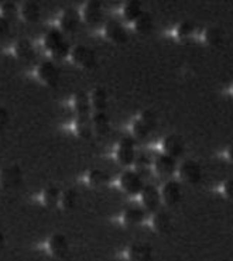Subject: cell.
I'll list each match as a JSON object with an SVG mask.
<instances>
[{"label":"cell","instance_id":"cell-28","mask_svg":"<svg viewBox=\"0 0 233 261\" xmlns=\"http://www.w3.org/2000/svg\"><path fill=\"white\" fill-rule=\"evenodd\" d=\"M153 17L151 14L147 12L141 13V16L135 21V29L137 33L140 34H148L150 31L153 30Z\"/></svg>","mask_w":233,"mask_h":261},{"label":"cell","instance_id":"cell-3","mask_svg":"<svg viewBox=\"0 0 233 261\" xmlns=\"http://www.w3.org/2000/svg\"><path fill=\"white\" fill-rule=\"evenodd\" d=\"M71 60L76 62L78 65H81L85 69H93L96 67V55L92 49L88 48L85 45H75L74 48L71 49Z\"/></svg>","mask_w":233,"mask_h":261},{"label":"cell","instance_id":"cell-25","mask_svg":"<svg viewBox=\"0 0 233 261\" xmlns=\"http://www.w3.org/2000/svg\"><path fill=\"white\" fill-rule=\"evenodd\" d=\"M20 13L24 18L27 23H36L40 20V16H41V9L38 6L36 2H25L21 5V9H20Z\"/></svg>","mask_w":233,"mask_h":261},{"label":"cell","instance_id":"cell-12","mask_svg":"<svg viewBox=\"0 0 233 261\" xmlns=\"http://www.w3.org/2000/svg\"><path fill=\"white\" fill-rule=\"evenodd\" d=\"M126 258L129 261H153L154 254L151 246L146 243H135L126 249Z\"/></svg>","mask_w":233,"mask_h":261},{"label":"cell","instance_id":"cell-10","mask_svg":"<svg viewBox=\"0 0 233 261\" xmlns=\"http://www.w3.org/2000/svg\"><path fill=\"white\" fill-rule=\"evenodd\" d=\"M163 152L172 158H179L185 151V143L181 136L177 134H170L161 143Z\"/></svg>","mask_w":233,"mask_h":261},{"label":"cell","instance_id":"cell-34","mask_svg":"<svg viewBox=\"0 0 233 261\" xmlns=\"http://www.w3.org/2000/svg\"><path fill=\"white\" fill-rule=\"evenodd\" d=\"M195 31V24L192 21H183L177 29V38L179 40H187L190 38Z\"/></svg>","mask_w":233,"mask_h":261},{"label":"cell","instance_id":"cell-39","mask_svg":"<svg viewBox=\"0 0 233 261\" xmlns=\"http://www.w3.org/2000/svg\"><path fill=\"white\" fill-rule=\"evenodd\" d=\"M226 157H227V160H229V161H230V163L233 164V144L232 146H229V148H227Z\"/></svg>","mask_w":233,"mask_h":261},{"label":"cell","instance_id":"cell-31","mask_svg":"<svg viewBox=\"0 0 233 261\" xmlns=\"http://www.w3.org/2000/svg\"><path fill=\"white\" fill-rule=\"evenodd\" d=\"M108 181H109V176L102 170H92L88 174V182L92 187H100V185H105Z\"/></svg>","mask_w":233,"mask_h":261},{"label":"cell","instance_id":"cell-18","mask_svg":"<svg viewBox=\"0 0 233 261\" xmlns=\"http://www.w3.org/2000/svg\"><path fill=\"white\" fill-rule=\"evenodd\" d=\"M147 212L140 206H130L122 213L123 226H137L144 222Z\"/></svg>","mask_w":233,"mask_h":261},{"label":"cell","instance_id":"cell-27","mask_svg":"<svg viewBox=\"0 0 233 261\" xmlns=\"http://www.w3.org/2000/svg\"><path fill=\"white\" fill-rule=\"evenodd\" d=\"M62 192L57 187H48L44 189L43 192V202L45 206L54 207L61 202Z\"/></svg>","mask_w":233,"mask_h":261},{"label":"cell","instance_id":"cell-13","mask_svg":"<svg viewBox=\"0 0 233 261\" xmlns=\"http://www.w3.org/2000/svg\"><path fill=\"white\" fill-rule=\"evenodd\" d=\"M48 251L57 258H65L69 253V243H68L67 236L62 233H56L48 239L47 243Z\"/></svg>","mask_w":233,"mask_h":261},{"label":"cell","instance_id":"cell-36","mask_svg":"<svg viewBox=\"0 0 233 261\" xmlns=\"http://www.w3.org/2000/svg\"><path fill=\"white\" fill-rule=\"evenodd\" d=\"M10 122V113H9V110L6 108H0V130H3V128L6 127L7 124Z\"/></svg>","mask_w":233,"mask_h":261},{"label":"cell","instance_id":"cell-20","mask_svg":"<svg viewBox=\"0 0 233 261\" xmlns=\"http://www.w3.org/2000/svg\"><path fill=\"white\" fill-rule=\"evenodd\" d=\"M74 106L76 116H89L91 115V96L86 95V92L80 91L74 97Z\"/></svg>","mask_w":233,"mask_h":261},{"label":"cell","instance_id":"cell-40","mask_svg":"<svg viewBox=\"0 0 233 261\" xmlns=\"http://www.w3.org/2000/svg\"><path fill=\"white\" fill-rule=\"evenodd\" d=\"M5 244H6V237L3 234V231L0 230V250L5 247Z\"/></svg>","mask_w":233,"mask_h":261},{"label":"cell","instance_id":"cell-16","mask_svg":"<svg viewBox=\"0 0 233 261\" xmlns=\"http://www.w3.org/2000/svg\"><path fill=\"white\" fill-rule=\"evenodd\" d=\"M80 13L75 9L69 7L67 10H64L60 17V30L62 33H74L78 29L80 24Z\"/></svg>","mask_w":233,"mask_h":261},{"label":"cell","instance_id":"cell-8","mask_svg":"<svg viewBox=\"0 0 233 261\" xmlns=\"http://www.w3.org/2000/svg\"><path fill=\"white\" fill-rule=\"evenodd\" d=\"M150 225L156 233L159 234H170L172 230V218L166 209H159L157 212L151 213Z\"/></svg>","mask_w":233,"mask_h":261},{"label":"cell","instance_id":"cell-9","mask_svg":"<svg viewBox=\"0 0 233 261\" xmlns=\"http://www.w3.org/2000/svg\"><path fill=\"white\" fill-rule=\"evenodd\" d=\"M120 187L124 192L130 195L140 194L143 188H144V182L136 171H126L122 176H120Z\"/></svg>","mask_w":233,"mask_h":261},{"label":"cell","instance_id":"cell-6","mask_svg":"<svg viewBox=\"0 0 233 261\" xmlns=\"http://www.w3.org/2000/svg\"><path fill=\"white\" fill-rule=\"evenodd\" d=\"M179 178L188 184H198L202 179V168L194 160H185L178 167Z\"/></svg>","mask_w":233,"mask_h":261},{"label":"cell","instance_id":"cell-24","mask_svg":"<svg viewBox=\"0 0 233 261\" xmlns=\"http://www.w3.org/2000/svg\"><path fill=\"white\" fill-rule=\"evenodd\" d=\"M135 171L139 174V175L144 179L146 176L150 175V172H151V165H153V161H151V158L148 157L146 152H140V154H137L136 155L135 160Z\"/></svg>","mask_w":233,"mask_h":261},{"label":"cell","instance_id":"cell-5","mask_svg":"<svg viewBox=\"0 0 233 261\" xmlns=\"http://www.w3.org/2000/svg\"><path fill=\"white\" fill-rule=\"evenodd\" d=\"M140 199L143 209L148 213L157 212L160 209L161 200V194L154 185H144V188L140 192Z\"/></svg>","mask_w":233,"mask_h":261},{"label":"cell","instance_id":"cell-17","mask_svg":"<svg viewBox=\"0 0 233 261\" xmlns=\"http://www.w3.org/2000/svg\"><path fill=\"white\" fill-rule=\"evenodd\" d=\"M102 3L100 2H88L85 6H84V10H82V17L85 20L88 24L95 25L98 24L99 21L102 20Z\"/></svg>","mask_w":233,"mask_h":261},{"label":"cell","instance_id":"cell-35","mask_svg":"<svg viewBox=\"0 0 233 261\" xmlns=\"http://www.w3.org/2000/svg\"><path fill=\"white\" fill-rule=\"evenodd\" d=\"M140 119L147 124L148 128H150L151 132L157 127V116H156V113H154L153 110H144L140 115Z\"/></svg>","mask_w":233,"mask_h":261},{"label":"cell","instance_id":"cell-37","mask_svg":"<svg viewBox=\"0 0 233 261\" xmlns=\"http://www.w3.org/2000/svg\"><path fill=\"white\" fill-rule=\"evenodd\" d=\"M223 195L233 200V179H229L223 184Z\"/></svg>","mask_w":233,"mask_h":261},{"label":"cell","instance_id":"cell-15","mask_svg":"<svg viewBox=\"0 0 233 261\" xmlns=\"http://www.w3.org/2000/svg\"><path fill=\"white\" fill-rule=\"evenodd\" d=\"M154 170L159 175L170 176L175 174V171H177V161H175V158L170 157V155L163 152L154 160Z\"/></svg>","mask_w":233,"mask_h":261},{"label":"cell","instance_id":"cell-19","mask_svg":"<svg viewBox=\"0 0 233 261\" xmlns=\"http://www.w3.org/2000/svg\"><path fill=\"white\" fill-rule=\"evenodd\" d=\"M75 130L80 137L85 140H89L92 137L93 128L92 124V117L91 116H76V120H75Z\"/></svg>","mask_w":233,"mask_h":261},{"label":"cell","instance_id":"cell-7","mask_svg":"<svg viewBox=\"0 0 233 261\" xmlns=\"http://www.w3.org/2000/svg\"><path fill=\"white\" fill-rule=\"evenodd\" d=\"M37 75L45 85L51 86V88H56L61 79V72L53 61L41 62L37 68Z\"/></svg>","mask_w":233,"mask_h":261},{"label":"cell","instance_id":"cell-21","mask_svg":"<svg viewBox=\"0 0 233 261\" xmlns=\"http://www.w3.org/2000/svg\"><path fill=\"white\" fill-rule=\"evenodd\" d=\"M14 53L21 61H33L36 58V49L29 40H20L14 44Z\"/></svg>","mask_w":233,"mask_h":261},{"label":"cell","instance_id":"cell-29","mask_svg":"<svg viewBox=\"0 0 233 261\" xmlns=\"http://www.w3.org/2000/svg\"><path fill=\"white\" fill-rule=\"evenodd\" d=\"M76 203H78V194H76L75 189L69 188L62 192L60 205H61V207L64 211H74L75 206H76Z\"/></svg>","mask_w":233,"mask_h":261},{"label":"cell","instance_id":"cell-30","mask_svg":"<svg viewBox=\"0 0 233 261\" xmlns=\"http://www.w3.org/2000/svg\"><path fill=\"white\" fill-rule=\"evenodd\" d=\"M223 34L218 27H208L203 33V40L209 45H219L222 43Z\"/></svg>","mask_w":233,"mask_h":261},{"label":"cell","instance_id":"cell-2","mask_svg":"<svg viewBox=\"0 0 233 261\" xmlns=\"http://www.w3.org/2000/svg\"><path fill=\"white\" fill-rule=\"evenodd\" d=\"M135 137H123L116 148V160L119 164L129 167L135 164L136 151H135Z\"/></svg>","mask_w":233,"mask_h":261},{"label":"cell","instance_id":"cell-33","mask_svg":"<svg viewBox=\"0 0 233 261\" xmlns=\"http://www.w3.org/2000/svg\"><path fill=\"white\" fill-rule=\"evenodd\" d=\"M0 16H3V17L9 20V21H12L14 18L17 17V13H19V9L17 6L12 3V2H6V3H3L2 6H0Z\"/></svg>","mask_w":233,"mask_h":261},{"label":"cell","instance_id":"cell-4","mask_svg":"<svg viewBox=\"0 0 233 261\" xmlns=\"http://www.w3.org/2000/svg\"><path fill=\"white\" fill-rule=\"evenodd\" d=\"M23 182V170L20 165L12 164L0 171V185L5 189L17 188Z\"/></svg>","mask_w":233,"mask_h":261},{"label":"cell","instance_id":"cell-23","mask_svg":"<svg viewBox=\"0 0 233 261\" xmlns=\"http://www.w3.org/2000/svg\"><path fill=\"white\" fill-rule=\"evenodd\" d=\"M92 117V124L95 132L100 136L109 133L111 130V120H109V116L106 115V112H93Z\"/></svg>","mask_w":233,"mask_h":261},{"label":"cell","instance_id":"cell-22","mask_svg":"<svg viewBox=\"0 0 233 261\" xmlns=\"http://www.w3.org/2000/svg\"><path fill=\"white\" fill-rule=\"evenodd\" d=\"M91 105L95 112H105L108 108V92L102 86H98L92 91Z\"/></svg>","mask_w":233,"mask_h":261},{"label":"cell","instance_id":"cell-32","mask_svg":"<svg viewBox=\"0 0 233 261\" xmlns=\"http://www.w3.org/2000/svg\"><path fill=\"white\" fill-rule=\"evenodd\" d=\"M150 133H151V130L148 128L147 124L143 122L140 117L137 120H135V123H133V136L136 139H147Z\"/></svg>","mask_w":233,"mask_h":261},{"label":"cell","instance_id":"cell-26","mask_svg":"<svg viewBox=\"0 0 233 261\" xmlns=\"http://www.w3.org/2000/svg\"><path fill=\"white\" fill-rule=\"evenodd\" d=\"M141 13H143V6H141L140 2H127L124 6H123V16L127 21H133L135 23L137 18L140 17Z\"/></svg>","mask_w":233,"mask_h":261},{"label":"cell","instance_id":"cell-38","mask_svg":"<svg viewBox=\"0 0 233 261\" xmlns=\"http://www.w3.org/2000/svg\"><path fill=\"white\" fill-rule=\"evenodd\" d=\"M10 31V21L3 16H0V36H5Z\"/></svg>","mask_w":233,"mask_h":261},{"label":"cell","instance_id":"cell-14","mask_svg":"<svg viewBox=\"0 0 233 261\" xmlns=\"http://www.w3.org/2000/svg\"><path fill=\"white\" fill-rule=\"evenodd\" d=\"M160 194H161V200L166 203L167 206H174L181 200V196H183L181 185L177 181H168L163 185Z\"/></svg>","mask_w":233,"mask_h":261},{"label":"cell","instance_id":"cell-1","mask_svg":"<svg viewBox=\"0 0 233 261\" xmlns=\"http://www.w3.org/2000/svg\"><path fill=\"white\" fill-rule=\"evenodd\" d=\"M44 45L49 51V54L57 60L67 58L68 55H71V49H72L64 40L62 31L60 29L48 30V33L45 34V38H44Z\"/></svg>","mask_w":233,"mask_h":261},{"label":"cell","instance_id":"cell-11","mask_svg":"<svg viewBox=\"0 0 233 261\" xmlns=\"http://www.w3.org/2000/svg\"><path fill=\"white\" fill-rule=\"evenodd\" d=\"M105 36L108 37L111 41L116 44H124L127 41V31L124 29V25L120 23V21H117L115 18H112V20H108L106 23H105Z\"/></svg>","mask_w":233,"mask_h":261}]
</instances>
